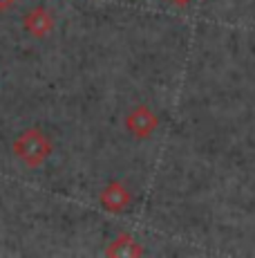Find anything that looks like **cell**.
Instances as JSON below:
<instances>
[{
  "label": "cell",
  "instance_id": "1",
  "mask_svg": "<svg viewBox=\"0 0 255 258\" xmlns=\"http://www.w3.org/2000/svg\"><path fill=\"white\" fill-rule=\"evenodd\" d=\"M52 151V140L38 128H27L14 142V155L29 168H38L41 164H45Z\"/></svg>",
  "mask_w": 255,
  "mask_h": 258
},
{
  "label": "cell",
  "instance_id": "2",
  "mask_svg": "<svg viewBox=\"0 0 255 258\" xmlns=\"http://www.w3.org/2000/svg\"><path fill=\"white\" fill-rule=\"evenodd\" d=\"M157 126H159V117L155 115L153 108L144 106V103L137 106V108H132L125 117L128 133H130L132 137H137V140H148V137H153Z\"/></svg>",
  "mask_w": 255,
  "mask_h": 258
},
{
  "label": "cell",
  "instance_id": "3",
  "mask_svg": "<svg viewBox=\"0 0 255 258\" xmlns=\"http://www.w3.org/2000/svg\"><path fill=\"white\" fill-rule=\"evenodd\" d=\"M99 202H101V207L105 211L123 213L128 207H130V202H132V193H130V188H128L123 182H116L114 180V182H110V184L101 191Z\"/></svg>",
  "mask_w": 255,
  "mask_h": 258
},
{
  "label": "cell",
  "instance_id": "4",
  "mask_svg": "<svg viewBox=\"0 0 255 258\" xmlns=\"http://www.w3.org/2000/svg\"><path fill=\"white\" fill-rule=\"evenodd\" d=\"M23 27H25V32L29 36L45 38L54 29V16L45 5H38V7L29 9L25 16H23Z\"/></svg>",
  "mask_w": 255,
  "mask_h": 258
},
{
  "label": "cell",
  "instance_id": "5",
  "mask_svg": "<svg viewBox=\"0 0 255 258\" xmlns=\"http://www.w3.org/2000/svg\"><path fill=\"white\" fill-rule=\"evenodd\" d=\"M144 254H146L144 247L130 234H119L105 249V256H112V258H139Z\"/></svg>",
  "mask_w": 255,
  "mask_h": 258
},
{
  "label": "cell",
  "instance_id": "6",
  "mask_svg": "<svg viewBox=\"0 0 255 258\" xmlns=\"http://www.w3.org/2000/svg\"><path fill=\"white\" fill-rule=\"evenodd\" d=\"M14 3H16V0H0V12H7Z\"/></svg>",
  "mask_w": 255,
  "mask_h": 258
},
{
  "label": "cell",
  "instance_id": "7",
  "mask_svg": "<svg viewBox=\"0 0 255 258\" xmlns=\"http://www.w3.org/2000/svg\"><path fill=\"white\" fill-rule=\"evenodd\" d=\"M175 5H179V7H186V5H190L193 3V0H173Z\"/></svg>",
  "mask_w": 255,
  "mask_h": 258
}]
</instances>
